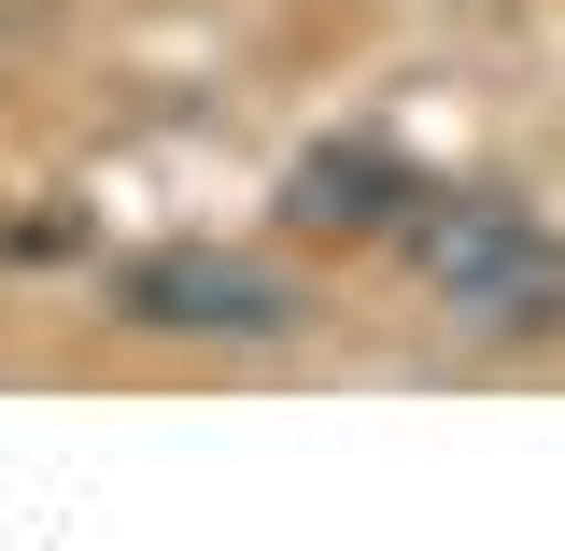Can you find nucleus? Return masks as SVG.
<instances>
[{"mask_svg":"<svg viewBox=\"0 0 565 551\" xmlns=\"http://www.w3.org/2000/svg\"><path fill=\"white\" fill-rule=\"evenodd\" d=\"M411 269L481 340H565V226L523 199H411Z\"/></svg>","mask_w":565,"mask_h":551,"instance_id":"obj_1","label":"nucleus"},{"mask_svg":"<svg viewBox=\"0 0 565 551\" xmlns=\"http://www.w3.org/2000/svg\"><path fill=\"white\" fill-rule=\"evenodd\" d=\"M99 297H114L128 340H170V353H282L311 326V297H297L269 255H241V241H156V255H128Z\"/></svg>","mask_w":565,"mask_h":551,"instance_id":"obj_2","label":"nucleus"},{"mask_svg":"<svg viewBox=\"0 0 565 551\" xmlns=\"http://www.w3.org/2000/svg\"><path fill=\"white\" fill-rule=\"evenodd\" d=\"M282 199H297V226H340V241H382V226H411V170H396V156H382V141H353V156H311V170H297V184H282Z\"/></svg>","mask_w":565,"mask_h":551,"instance_id":"obj_3","label":"nucleus"}]
</instances>
